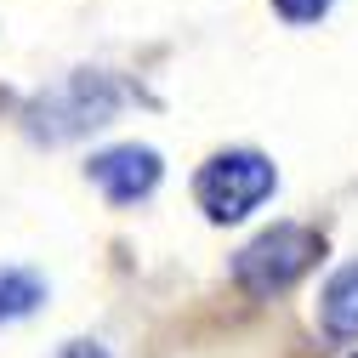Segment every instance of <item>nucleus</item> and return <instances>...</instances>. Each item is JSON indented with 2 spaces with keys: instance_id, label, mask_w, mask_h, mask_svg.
Instances as JSON below:
<instances>
[{
  "instance_id": "1",
  "label": "nucleus",
  "mask_w": 358,
  "mask_h": 358,
  "mask_svg": "<svg viewBox=\"0 0 358 358\" xmlns=\"http://www.w3.org/2000/svg\"><path fill=\"white\" fill-rule=\"evenodd\" d=\"M273 159H262V154H250V148H234V154H216L205 171H199V182H194V194H199V210L210 216V222H239V216H250L267 194H273Z\"/></svg>"
},
{
  "instance_id": "2",
  "label": "nucleus",
  "mask_w": 358,
  "mask_h": 358,
  "mask_svg": "<svg viewBox=\"0 0 358 358\" xmlns=\"http://www.w3.org/2000/svg\"><path fill=\"white\" fill-rule=\"evenodd\" d=\"M319 250H324V245H319V234H313V228H296V222H285V228L262 234L256 245L239 250L234 273H239V285H245L250 296H273V290L296 285L307 267H313V256H319Z\"/></svg>"
},
{
  "instance_id": "3",
  "label": "nucleus",
  "mask_w": 358,
  "mask_h": 358,
  "mask_svg": "<svg viewBox=\"0 0 358 358\" xmlns=\"http://www.w3.org/2000/svg\"><path fill=\"white\" fill-rule=\"evenodd\" d=\"M120 108V85L108 74H69V85H57L52 97L34 103V137H80V131L108 125Z\"/></svg>"
},
{
  "instance_id": "4",
  "label": "nucleus",
  "mask_w": 358,
  "mask_h": 358,
  "mask_svg": "<svg viewBox=\"0 0 358 358\" xmlns=\"http://www.w3.org/2000/svg\"><path fill=\"white\" fill-rule=\"evenodd\" d=\"M92 182L114 199V205H137L159 188V154L154 148H137V143H125V148H108L92 159Z\"/></svg>"
},
{
  "instance_id": "5",
  "label": "nucleus",
  "mask_w": 358,
  "mask_h": 358,
  "mask_svg": "<svg viewBox=\"0 0 358 358\" xmlns=\"http://www.w3.org/2000/svg\"><path fill=\"white\" fill-rule=\"evenodd\" d=\"M324 330L330 336H358V262L341 267L324 290Z\"/></svg>"
},
{
  "instance_id": "6",
  "label": "nucleus",
  "mask_w": 358,
  "mask_h": 358,
  "mask_svg": "<svg viewBox=\"0 0 358 358\" xmlns=\"http://www.w3.org/2000/svg\"><path fill=\"white\" fill-rule=\"evenodd\" d=\"M40 301H46V285H40L34 273H23V267H0V324L34 313Z\"/></svg>"
},
{
  "instance_id": "7",
  "label": "nucleus",
  "mask_w": 358,
  "mask_h": 358,
  "mask_svg": "<svg viewBox=\"0 0 358 358\" xmlns=\"http://www.w3.org/2000/svg\"><path fill=\"white\" fill-rule=\"evenodd\" d=\"M273 6H279V17H290V23H319L330 0H273Z\"/></svg>"
},
{
  "instance_id": "8",
  "label": "nucleus",
  "mask_w": 358,
  "mask_h": 358,
  "mask_svg": "<svg viewBox=\"0 0 358 358\" xmlns=\"http://www.w3.org/2000/svg\"><path fill=\"white\" fill-rule=\"evenodd\" d=\"M63 358H108V352H103V347H85V341H80V347H69Z\"/></svg>"
}]
</instances>
